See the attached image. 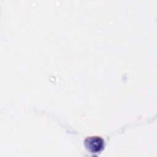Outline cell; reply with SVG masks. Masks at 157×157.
I'll return each instance as SVG.
<instances>
[{
    "label": "cell",
    "mask_w": 157,
    "mask_h": 157,
    "mask_svg": "<svg viewBox=\"0 0 157 157\" xmlns=\"http://www.w3.org/2000/svg\"><path fill=\"white\" fill-rule=\"evenodd\" d=\"M104 140L99 136L88 137L84 141L86 148L91 153L100 152L104 148Z\"/></svg>",
    "instance_id": "cell-1"
}]
</instances>
